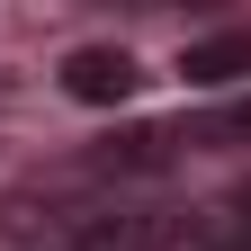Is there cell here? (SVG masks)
Segmentation results:
<instances>
[{
    "instance_id": "obj_1",
    "label": "cell",
    "mask_w": 251,
    "mask_h": 251,
    "mask_svg": "<svg viewBox=\"0 0 251 251\" xmlns=\"http://www.w3.org/2000/svg\"><path fill=\"white\" fill-rule=\"evenodd\" d=\"M135 54L126 45H72L63 54V99H81V108H126L135 99Z\"/></svg>"
},
{
    "instance_id": "obj_2",
    "label": "cell",
    "mask_w": 251,
    "mask_h": 251,
    "mask_svg": "<svg viewBox=\"0 0 251 251\" xmlns=\"http://www.w3.org/2000/svg\"><path fill=\"white\" fill-rule=\"evenodd\" d=\"M171 242H179V215H162V206H126V215H90L63 251H171Z\"/></svg>"
},
{
    "instance_id": "obj_3",
    "label": "cell",
    "mask_w": 251,
    "mask_h": 251,
    "mask_svg": "<svg viewBox=\"0 0 251 251\" xmlns=\"http://www.w3.org/2000/svg\"><path fill=\"white\" fill-rule=\"evenodd\" d=\"M179 81H198V90H233V81H251V27H225V36L179 45Z\"/></svg>"
},
{
    "instance_id": "obj_4",
    "label": "cell",
    "mask_w": 251,
    "mask_h": 251,
    "mask_svg": "<svg viewBox=\"0 0 251 251\" xmlns=\"http://www.w3.org/2000/svg\"><path fill=\"white\" fill-rule=\"evenodd\" d=\"M233 215H251V179H242V188H233Z\"/></svg>"
},
{
    "instance_id": "obj_5",
    "label": "cell",
    "mask_w": 251,
    "mask_h": 251,
    "mask_svg": "<svg viewBox=\"0 0 251 251\" xmlns=\"http://www.w3.org/2000/svg\"><path fill=\"white\" fill-rule=\"evenodd\" d=\"M215 251H251V233H242V242H215Z\"/></svg>"
}]
</instances>
